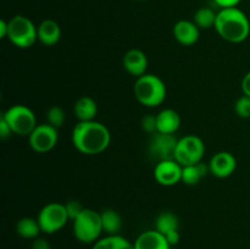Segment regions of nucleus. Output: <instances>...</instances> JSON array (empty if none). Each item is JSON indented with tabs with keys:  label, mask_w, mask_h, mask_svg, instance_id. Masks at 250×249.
<instances>
[{
	"label": "nucleus",
	"mask_w": 250,
	"mask_h": 249,
	"mask_svg": "<svg viewBox=\"0 0 250 249\" xmlns=\"http://www.w3.org/2000/svg\"><path fill=\"white\" fill-rule=\"evenodd\" d=\"M214 1L221 9H227V7H237L241 0H214Z\"/></svg>",
	"instance_id": "31"
},
{
	"label": "nucleus",
	"mask_w": 250,
	"mask_h": 249,
	"mask_svg": "<svg viewBox=\"0 0 250 249\" xmlns=\"http://www.w3.org/2000/svg\"><path fill=\"white\" fill-rule=\"evenodd\" d=\"M133 93L142 105L146 107H156L165 102L167 89L160 77L153 73H146L137 78Z\"/></svg>",
	"instance_id": "3"
},
{
	"label": "nucleus",
	"mask_w": 250,
	"mask_h": 249,
	"mask_svg": "<svg viewBox=\"0 0 250 249\" xmlns=\"http://www.w3.org/2000/svg\"><path fill=\"white\" fill-rule=\"evenodd\" d=\"M234 111L242 119H249L250 117V97L243 94L238 98L234 104Z\"/></svg>",
	"instance_id": "26"
},
{
	"label": "nucleus",
	"mask_w": 250,
	"mask_h": 249,
	"mask_svg": "<svg viewBox=\"0 0 250 249\" xmlns=\"http://www.w3.org/2000/svg\"><path fill=\"white\" fill-rule=\"evenodd\" d=\"M237 168V160L229 151H219L209 161L210 173L219 178H226L233 175Z\"/></svg>",
	"instance_id": "12"
},
{
	"label": "nucleus",
	"mask_w": 250,
	"mask_h": 249,
	"mask_svg": "<svg viewBox=\"0 0 250 249\" xmlns=\"http://www.w3.org/2000/svg\"><path fill=\"white\" fill-rule=\"evenodd\" d=\"M16 232L20 237L24 239H36L42 232L41 226L37 219L22 217L16 224Z\"/></svg>",
	"instance_id": "22"
},
{
	"label": "nucleus",
	"mask_w": 250,
	"mask_h": 249,
	"mask_svg": "<svg viewBox=\"0 0 250 249\" xmlns=\"http://www.w3.org/2000/svg\"><path fill=\"white\" fill-rule=\"evenodd\" d=\"M177 142L178 139L176 138L175 134H166L161 132L150 134L148 142L149 156L156 163L164 160H173Z\"/></svg>",
	"instance_id": "9"
},
{
	"label": "nucleus",
	"mask_w": 250,
	"mask_h": 249,
	"mask_svg": "<svg viewBox=\"0 0 250 249\" xmlns=\"http://www.w3.org/2000/svg\"><path fill=\"white\" fill-rule=\"evenodd\" d=\"M180 228V220L173 212L164 211L158 215L155 220V229L163 233L164 236L171 232L178 231Z\"/></svg>",
	"instance_id": "23"
},
{
	"label": "nucleus",
	"mask_w": 250,
	"mask_h": 249,
	"mask_svg": "<svg viewBox=\"0 0 250 249\" xmlns=\"http://www.w3.org/2000/svg\"><path fill=\"white\" fill-rule=\"evenodd\" d=\"M12 131L11 128H10V126L7 124V122L5 121V119L2 116H0V137H1L2 139L7 138V137L11 136Z\"/></svg>",
	"instance_id": "30"
},
{
	"label": "nucleus",
	"mask_w": 250,
	"mask_h": 249,
	"mask_svg": "<svg viewBox=\"0 0 250 249\" xmlns=\"http://www.w3.org/2000/svg\"><path fill=\"white\" fill-rule=\"evenodd\" d=\"M65 207H66V210H67V214H68V217H70V220H75L76 217L82 212V210L84 209V208L81 205V203L77 202V200H70V202L66 203Z\"/></svg>",
	"instance_id": "28"
},
{
	"label": "nucleus",
	"mask_w": 250,
	"mask_h": 249,
	"mask_svg": "<svg viewBox=\"0 0 250 249\" xmlns=\"http://www.w3.org/2000/svg\"><path fill=\"white\" fill-rule=\"evenodd\" d=\"M66 120L65 111L61 106L59 105H54L50 109L46 111V121H48L49 124L54 126L55 128H60V127L63 126Z\"/></svg>",
	"instance_id": "25"
},
{
	"label": "nucleus",
	"mask_w": 250,
	"mask_h": 249,
	"mask_svg": "<svg viewBox=\"0 0 250 249\" xmlns=\"http://www.w3.org/2000/svg\"><path fill=\"white\" fill-rule=\"evenodd\" d=\"M124 68L136 78L146 75L148 68V58L139 49H131L124 55Z\"/></svg>",
	"instance_id": "14"
},
{
	"label": "nucleus",
	"mask_w": 250,
	"mask_h": 249,
	"mask_svg": "<svg viewBox=\"0 0 250 249\" xmlns=\"http://www.w3.org/2000/svg\"><path fill=\"white\" fill-rule=\"evenodd\" d=\"M9 22L7 39L20 49L31 48L38 41V27L23 15H16Z\"/></svg>",
	"instance_id": "5"
},
{
	"label": "nucleus",
	"mask_w": 250,
	"mask_h": 249,
	"mask_svg": "<svg viewBox=\"0 0 250 249\" xmlns=\"http://www.w3.org/2000/svg\"><path fill=\"white\" fill-rule=\"evenodd\" d=\"M199 27L193 21H188V20H181L176 22L172 29L176 41L185 46L194 45L199 41Z\"/></svg>",
	"instance_id": "13"
},
{
	"label": "nucleus",
	"mask_w": 250,
	"mask_h": 249,
	"mask_svg": "<svg viewBox=\"0 0 250 249\" xmlns=\"http://www.w3.org/2000/svg\"><path fill=\"white\" fill-rule=\"evenodd\" d=\"M137 1H146V0H137Z\"/></svg>",
	"instance_id": "35"
},
{
	"label": "nucleus",
	"mask_w": 250,
	"mask_h": 249,
	"mask_svg": "<svg viewBox=\"0 0 250 249\" xmlns=\"http://www.w3.org/2000/svg\"><path fill=\"white\" fill-rule=\"evenodd\" d=\"M165 237H166V239H167L168 243L171 244V247H172V246H176V244H177L178 242H180V238H181V236H180V231L171 232V233L166 234Z\"/></svg>",
	"instance_id": "33"
},
{
	"label": "nucleus",
	"mask_w": 250,
	"mask_h": 249,
	"mask_svg": "<svg viewBox=\"0 0 250 249\" xmlns=\"http://www.w3.org/2000/svg\"><path fill=\"white\" fill-rule=\"evenodd\" d=\"M217 12L210 7H200L195 11L194 17H193V22L199 27V29H209L215 27V22H216Z\"/></svg>",
	"instance_id": "24"
},
{
	"label": "nucleus",
	"mask_w": 250,
	"mask_h": 249,
	"mask_svg": "<svg viewBox=\"0 0 250 249\" xmlns=\"http://www.w3.org/2000/svg\"><path fill=\"white\" fill-rule=\"evenodd\" d=\"M215 29L225 41L242 43L250 34V21L238 7H227L217 12Z\"/></svg>",
	"instance_id": "2"
},
{
	"label": "nucleus",
	"mask_w": 250,
	"mask_h": 249,
	"mask_svg": "<svg viewBox=\"0 0 250 249\" xmlns=\"http://www.w3.org/2000/svg\"><path fill=\"white\" fill-rule=\"evenodd\" d=\"M73 114H75L78 122L94 121L98 114L97 102L93 98L87 97V95L81 97L80 99L76 100L75 105H73Z\"/></svg>",
	"instance_id": "17"
},
{
	"label": "nucleus",
	"mask_w": 250,
	"mask_h": 249,
	"mask_svg": "<svg viewBox=\"0 0 250 249\" xmlns=\"http://www.w3.org/2000/svg\"><path fill=\"white\" fill-rule=\"evenodd\" d=\"M7 33H9V22L1 20L0 21V38H7Z\"/></svg>",
	"instance_id": "34"
},
{
	"label": "nucleus",
	"mask_w": 250,
	"mask_h": 249,
	"mask_svg": "<svg viewBox=\"0 0 250 249\" xmlns=\"http://www.w3.org/2000/svg\"><path fill=\"white\" fill-rule=\"evenodd\" d=\"M92 249H134L133 243L120 234L102 237L93 244Z\"/></svg>",
	"instance_id": "21"
},
{
	"label": "nucleus",
	"mask_w": 250,
	"mask_h": 249,
	"mask_svg": "<svg viewBox=\"0 0 250 249\" xmlns=\"http://www.w3.org/2000/svg\"><path fill=\"white\" fill-rule=\"evenodd\" d=\"M133 246L134 249H171L166 237L156 229H149L139 234Z\"/></svg>",
	"instance_id": "15"
},
{
	"label": "nucleus",
	"mask_w": 250,
	"mask_h": 249,
	"mask_svg": "<svg viewBox=\"0 0 250 249\" xmlns=\"http://www.w3.org/2000/svg\"><path fill=\"white\" fill-rule=\"evenodd\" d=\"M73 236L78 242L83 244H94L98 239L102 238L103 225L100 212L93 209L82 210L80 215L72 220Z\"/></svg>",
	"instance_id": "4"
},
{
	"label": "nucleus",
	"mask_w": 250,
	"mask_h": 249,
	"mask_svg": "<svg viewBox=\"0 0 250 249\" xmlns=\"http://www.w3.org/2000/svg\"><path fill=\"white\" fill-rule=\"evenodd\" d=\"M205 144L202 138L194 134H188L178 139L175 151V160L182 166L193 165L203 160Z\"/></svg>",
	"instance_id": "8"
},
{
	"label": "nucleus",
	"mask_w": 250,
	"mask_h": 249,
	"mask_svg": "<svg viewBox=\"0 0 250 249\" xmlns=\"http://www.w3.org/2000/svg\"><path fill=\"white\" fill-rule=\"evenodd\" d=\"M37 220H38L42 232L46 234H53L62 229L70 217H68L65 204L49 203L42 208Z\"/></svg>",
	"instance_id": "7"
},
{
	"label": "nucleus",
	"mask_w": 250,
	"mask_h": 249,
	"mask_svg": "<svg viewBox=\"0 0 250 249\" xmlns=\"http://www.w3.org/2000/svg\"><path fill=\"white\" fill-rule=\"evenodd\" d=\"M210 172L209 164L203 161L193 165L183 166L182 168V182L187 186H195Z\"/></svg>",
	"instance_id": "19"
},
{
	"label": "nucleus",
	"mask_w": 250,
	"mask_h": 249,
	"mask_svg": "<svg viewBox=\"0 0 250 249\" xmlns=\"http://www.w3.org/2000/svg\"><path fill=\"white\" fill-rule=\"evenodd\" d=\"M61 28L56 21L46 19L38 26V41L45 46H53L60 41Z\"/></svg>",
	"instance_id": "16"
},
{
	"label": "nucleus",
	"mask_w": 250,
	"mask_h": 249,
	"mask_svg": "<svg viewBox=\"0 0 250 249\" xmlns=\"http://www.w3.org/2000/svg\"><path fill=\"white\" fill-rule=\"evenodd\" d=\"M158 132L166 134H175L181 126V117L173 109H164L156 115Z\"/></svg>",
	"instance_id": "18"
},
{
	"label": "nucleus",
	"mask_w": 250,
	"mask_h": 249,
	"mask_svg": "<svg viewBox=\"0 0 250 249\" xmlns=\"http://www.w3.org/2000/svg\"><path fill=\"white\" fill-rule=\"evenodd\" d=\"M59 141V132L58 128L54 126L46 124H37L36 128L33 129L31 134L28 136L29 146L34 151L39 154L48 153L54 146L58 144Z\"/></svg>",
	"instance_id": "10"
},
{
	"label": "nucleus",
	"mask_w": 250,
	"mask_h": 249,
	"mask_svg": "<svg viewBox=\"0 0 250 249\" xmlns=\"http://www.w3.org/2000/svg\"><path fill=\"white\" fill-rule=\"evenodd\" d=\"M32 249H51V246L48 239L43 238V237H38V238L33 239V242H32Z\"/></svg>",
	"instance_id": "29"
},
{
	"label": "nucleus",
	"mask_w": 250,
	"mask_h": 249,
	"mask_svg": "<svg viewBox=\"0 0 250 249\" xmlns=\"http://www.w3.org/2000/svg\"><path fill=\"white\" fill-rule=\"evenodd\" d=\"M242 90H243V94L250 97V71L242 80Z\"/></svg>",
	"instance_id": "32"
},
{
	"label": "nucleus",
	"mask_w": 250,
	"mask_h": 249,
	"mask_svg": "<svg viewBox=\"0 0 250 249\" xmlns=\"http://www.w3.org/2000/svg\"><path fill=\"white\" fill-rule=\"evenodd\" d=\"M1 116L7 122L12 133L19 136H29L37 127L36 115L26 105H12L2 112Z\"/></svg>",
	"instance_id": "6"
},
{
	"label": "nucleus",
	"mask_w": 250,
	"mask_h": 249,
	"mask_svg": "<svg viewBox=\"0 0 250 249\" xmlns=\"http://www.w3.org/2000/svg\"><path fill=\"white\" fill-rule=\"evenodd\" d=\"M100 216H102L103 231L106 233V236L119 234L122 227V219L116 210L105 209L104 211L100 212Z\"/></svg>",
	"instance_id": "20"
},
{
	"label": "nucleus",
	"mask_w": 250,
	"mask_h": 249,
	"mask_svg": "<svg viewBox=\"0 0 250 249\" xmlns=\"http://www.w3.org/2000/svg\"><path fill=\"white\" fill-rule=\"evenodd\" d=\"M182 168L183 166L175 159L160 161L156 163L154 167V177L159 185L171 187L177 185L178 182H182Z\"/></svg>",
	"instance_id": "11"
},
{
	"label": "nucleus",
	"mask_w": 250,
	"mask_h": 249,
	"mask_svg": "<svg viewBox=\"0 0 250 249\" xmlns=\"http://www.w3.org/2000/svg\"><path fill=\"white\" fill-rule=\"evenodd\" d=\"M142 128L144 132L149 134H154L158 132V120H156V115H146L142 119Z\"/></svg>",
	"instance_id": "27"
},
{
	"label": "nucleus",
	"mask_w": 250,
	"mask_h": 249,
	"mask_svg": "<svg viewBox=\"0 0 250 249\" xmlns=\"http://www.w3.org/2000/svg\"><path fill=\"white\" fill-rule=\"evenodd\" d=\"M111 142L109 128L102 122H77L72 129V144L80 153L97 155L107 149Z\"/></svg>",
	"instance_id": "1"
}]
</instances>
